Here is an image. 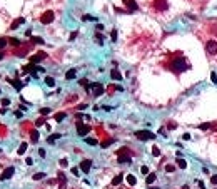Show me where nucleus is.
<instances>
[{
	"instance_id": "nucleus-43",
	"label": "nucleus",
	"mask_w": 217,
	"mask_h": 189,
	"mask_svg": "<svg viewBox=\"0 0 217 189\" xmlns=\"http://www.w3.org/2000/svg\"><path fill=\"white\" fill-rule=\"evenodd\" d=\"M25 162H27V166H32V164H33V159H32V157H27Z\"/></svg>"
},
{
	"instance_id": "nucleus-48",
	"label": "nucleus",
	"mask_w": 217,
	"mask_h": 189,
	"mask_svg": "<svg viewBox=\"0 0 217 189\" xmlns=\"http://www.w3.org/2000/svg\"><path fill=\"white\" fill-rule=\"evenodd\" d=\"M77 37V32H74V34H70V37H69V40H74Z\"/></svg>"
},
{
	"instance_id": "nucleus-20",
	"label": "nucleus",
	"mask_w": 217,
	"mask_h": 189,
	"mask_svg": "<svg viewBox=\"0 0 217 189\" xmlns=\"http://www.w3.org/2000/svg\"><path fill=\"white\" fill-rule=\"evenodd\" d=\"M75 77V69H70V70H67V74H65V79L67 80H70V79H74Z\"/></svg>"
},
{
	"instance_id": "nucleus-11",
	"label": "nucleus",
	"mask_w": 217,
	"mask_h": 189,
	"mask_svg": "<svg viewBox=\"0 0 217 189\" xmlns=\"http://www.w3.org/2000/svg\"><path fill=\"white\" fill-rule=\"evenodd\" d=\"M23 22H25V19H22V17H19V19H15V20H13V24L10 25V30H15L17 27H19V25H22Z\"/></svg>"
},
{
	"instance_id": "nucleus-17",
	"label": "nucleus",
	"mask_w": 217,
	"mask_h": 189,
	"mask_svg": "<svg viewBox=\"0 0 217 189\" xmlns=\"http://www.w3.org/2000/svg\"><path fill=\"white\" fill-rule=\"evenodd\" d=\"M127 182L130 184V186H135V184H137V179H135V176H134V174H129V176H127Z\"/></svg>"
},
{
	"instance_id": "nucleus-46",
	"label": "nucleus",
	"mask_w": 217,
	"mask_h": 189,
	"mask_svg": "<svg viewBox=\"0 0 217 189\" xmlns=\"http://www.w3.org/2000/svg\"><path fill=\"white\" fill-rule=\"evenodd\" d=\"M197 184H199V188H200V189H206V184H204L202 181H197Z\"/></svg>"
},
{
	"instance_id": "nucleus-25",
	"label": "nucleus",
	"mask_w": 217,
	"mask_h": 189,
	"mask_svg": "<svg viewBox=\"0 0 217 189\" xmlns=\"http://www.w3.org/2000/svg\"><path fill=\"white\" fill-rule=\"evenodd\" d=\"M57 139H60V134H52V136H50V137H49L47 141H49L50 144H52V142H55Z\"/></svg>"
},
{
	"instance_id": "nucleus-49",
	"label": "nucleus",
	"mask_w": 217,
	"mask_h": 189,
	"mask_svg": "<svg viewBox=\"0 0 217 189\" xmlns=\"http://www.w3.org/2000/svg\"><path fill=\"white\" fill-rule=\"evenodd\" d=\"M39 154H40V157H45V149H40Z\"/></svg>"
},
{
	"instance_id": "nucleus-45",
	"label": "nucleus",
	"mask_w": 217,
	"mask_h": 189,
	"mask_svg": "<svg viewBox=\"0 0 217 189\" xmlns=\"http://www.w3.org/2000/svg\"><path fill=\"white\" fill-rule=\"evenodd\" d=\"M110 37H112V40H117V34H115V30H112V34H110Z\"/></svg>"
},
{
	"instance_id": "nucleus-27",
	"label": "nucleus",
	"mask_w": 217,
	"mask_h": 189,
	"mask_svg": "<svg viewBox=\"0 0 217 189\" xmlns=\"http://www.w3.org/2000/svg\"><path fill=\"white\" fill-rule=\"evenodd\" d=\"M9 82H10V84H13V87H15L17 90L22 89V84H20V82H17V80H10V79H9Z\"/></svg>"
},
{
	"instance_id": "nucleus-26",
	"label": "nucleus",
	"mask_w": 217,
	"mask_h": 189,
	"mask_svg": "<svg viewBox=\"0 0 217 189\" xmlns=\"http://www.w3.org/2000/svg\"><path fill=\"white\" fill-rule=\"evenodd\" d=\"M112 142H114V139H107V141H104V142L100 144V147H104V149H105V147H108V146H110Z\"/></svg>"
},
{
	"instance_id": "nucleus-38",
	"label": "nucleus",
	"mask_w": 217,
	"mask_h": 189,
	"mask_svg": "<svg viewBox=\"0 0 217 189\" xmlns=\"http://www.w3.org/2000/svg\"><path fill=\"white\" fill-rule=\"evenodd\" d=\"M32 42H37V44H44V40L39 39V37H32Z\"/></svg>"
},
{
	"instance_id": "nucleus-24",
	"label": "nucleus",
	"mask_w": 217,
	"mask_h": 189,
	"mask_svg": "<svg viewBox=\"0 0 217 189\" xmlns=\"http://www.w3.org/2000/svg\"><path fill=\"white\" fill-rule=\"evenodd\" d=\"M177 166L180 167V169H186V167H187V162H186L184 159H177Z\"/></svg>"
},
{
	"instance_id": "nucleus-12",
	"label": "nucleus",
	"mask_w": 217,
	"mask_h": 189,
	"mask_svg": "<svg viewBox=\"0 0 217 189\" xmlns=\"http://www.w3.org/2000/svg\"><path fill=\"white\" fill-rule=\"evenodd\" d=\"M124 3H129V12L137 10V3H135V0H124Z\"/></svg>"
},
{
	"instance_id": "nucleus-53",
	"label": "nucleus",
	"mask_w": 217,
	"mask_h": 189,
	"mask_svg": "<svg viewBox=\"0 0 217 189\" xmlns=\"http://www.w3.org/2000/svg\"><path fill=\"white\" fill-rule=\"evenodd\" d=\"M0 59H3V54H2V52H0Z\"/></svg>"
},
{
	"instance_id": "nucleus-32",
	"label": "nucleus",
	"mask_w": 217,
	"mask_h": 189,
	"mask_svg": "<svg viewBox=\"0 0 217 189\" xmlns=\"http://www.w3.org/2000/svg\"><path fill=\"white\" fill-rule=\"evenodd\" d=\"M152 156H155V157H159V156H160V151H159V147H152Z\"/></svg>"
},
{
	"instance_id": "nucleus-9",
	"label": "nucleus",
	"mask_w": 217,
	"mask_h": 189,
	"mask_svg": "<svg viewBox=\"0 0 217 189\" xmlns=\"http://www.w3.org/2000/svg\"><path fill=\"white\" fill-rule=\"evenodd\" d=\"M13 172H15V167H12V166H10V167H7V169H5L3 172H2L0 179H2V181H7V179H10V178L13 176Z\"/></svg>"
},
{
	"instance_id": "nucleus-47",
	"label": "nucleus",
	"mask_w": 217,
	"mask_h": 189,
	"mask_svg": "<svg viewBox=\"0 0 217 189\" xmlns=\"http://www.w3.org/2000/svg\"><path fill=\"white\" fill-rule=\"evenodd\" d=\"M177 126H175V122H169V129H175Z\"/></svg>"
},
{
	"instance_id": "nucleus-29",
	"label": "nucleus",
	"mask_w": 217,
	"mask_h": 189,
	"mask_svg": "<svg viewBox=\"0 0 217 189\" xmlns=\"http://www.w3.org/2000/svg\"><path fill=\"white\" fill-rule=\"evenodd\" d=\"M45 82H47V85H50V87L55 85V80L52 79V77H45Z\"/></svg>"
},
{
	"instance_id": "nucleus-52",
	"label": "nucleus",
	"mask_w": 217,
	"mask_h": 189,
	"mask_svg": "<svg viewBox=\"0 0 217 189\" xmlns=\"http://www.w3.org/2000/svg\"><path fill=\"white\" fill-rule=\"evenodd\" d=\"M85 107H87V104H80V106H79V107H77V109L84 110V109H85Z\"/></svg>"
},
{
	"instance_id": "nucleus-34",
	"label": "nucleus",
	"mask_w": 217,
	"mask_h": 189,
	"mask_svg": "<svg viewBox=\"0 0 217 189\" xmlns=\"http://www.w3.org/2000/svg\"><path fill=\"white\" fill-rule=\"evenodd\" d=\"M9 44V40L7 39H0V49H5V45Z\"/></svg>"
},
{
	"instance_id": "nucleus-16",
	"label": "nucleus",
	"mask_w": 217,
	"mask_h": 189,
	"mask_svg": "<svg viewBox=\"0 0 217 189\" xmlns=\"http://www.w3.org/2000/svg\"><path fill=\"white\" fill-rule=\"evenodd\" d=\"M30 139H32V142H33V144L39 141V130H37V129H33L32 132H30Z\"/></svg>"
},
{
	"instance_id": "nucleus-6",
	"label": "nucleus",
	"mask_w": 217,
	"mask_h": 189,
	"mask_svg": "<svg viewBox=\"0 0 217 189\" xmlns=\"http://www.w3.org/2000/svg\"><path fill=\"white\" fill-rule=\"evenodd\" d=\"M87 90H92V92H94V96H95V97H99V96H102V94H104V85H102V84H97V82H95V84H90L89 87H87Z\"/></svg>"
},
{
	"instance_id": "nucleus-8",
	"label": "nucleus",
	"mask_w": 217,
	"mask_h": 189,
	"mask_svg": "<svg viewBox=\"0 0 217 189\" xmlns=\"http://www.w3.org/2000/svg\"><path fill=\"white\" fill-rule=\"evenodd\" d=\"M89 130H90V127L89 126H85V124H82V122H77V134L79 136H85V134H89Z\"/></svg>"
},
{
	"instance_id": "nucleus-50",
	"label": "nucleus",
	"mask_w": 217,
	"mask_h": 189,
	"mask_svg": "<svg viewBox=\"0 0 217 189\" xmlns=\"http://www.w3.org/2000/svg\"><path fill=\"white\" fill-rule=\"evenodd\" d=\"M2 104H3V106H9L10 100H9V99H2Z\"/></svg>"
},
{
	"instance_id": "nucleus-36",
	"label": "nucleus",
	"mask_w": 217,
	"mask_h": 189,
	"mask_svg": "<svg viewBox=\"0 0 217 189\" xmlns=\"http://www.w3.org/2000/svg\"><path fill=\"white\" fill-rule=\"evenodd\" d=\"M49 112H50V109H49V107H45V109H40V114H42V116H47Z\"/></svg>"
},
{
	"instance_id": "nucleus-13",
	"label": "nucleus",
	"mask_w": 217,
	"mask_h": 189,
	"mask_svg": "<svg viewBox=\"0 0 217 189\" xmlns=\"http://www.w3.org/2000/svg\"><path fill=\"white\" fill-rule=\"evenodd\" d=\"M110 77H112L114 80H122V74H120L117 69H114L112 72H110Z\"/></svg>"
},
{
	"instance_id": "nucleus-44",
	"label": "nucleus",
	"mask_w": 217,
	"mask_h": 189,
	"mask_svg": "<svg viewBox=\"0 0 217 189\" xmlns=\"http://www.w3.org/2000/svg\"><path fill=\"white\" fill-rule=\"evenodd\" d=\"M72 174L74 176H79V167H72Z\"/></svg>"
},
{
	"instance_id": "nucleus-1",
	"label": "nucleus",
	"mask_w": 217,
	"mask_h": 189,
	"mask_svg": "<svg viewBox=\"0 0 217 189\" xmlns=\"http://www.w3.org/2000/svg\"><path fill=\"white\" fill-rule=\"evenodd\" d=\"M165 67H167L170 72H174V74H182V72H186V70L190 69V64L187 62V59H186L182 54H174V55L165 62Z\"/></svg>"
},
{
	"instance_id": "nucleus-23",
	"label": "nucleus",
	"mask_w": 217,
	"mask_h": 189,
	"mask_svg": "<svg viewBox=\"0 0 217 189\" xmlns=\"http://www.w3.org/2000/svg\"><path fill=\"white\" fill-rule=\"evenodd\" d=\"M65 117H67V114H65V112H60V114H55V120H57V122H60V120H64Z\"/></svg>"
},
{
	"instance_id": "nucleus-33",
	"label": "nucleus",
	"mask_w": 217,
	"mask_h": 189,
	"mask_svg": "<svg viewBox=\"0 0 217 189\" xmlns=\"http://www.w3.org/2000/svg\"><path fill=\"white\" fill-rule=\"evenodd\" d=\"M80 85H82V87H85V89H87V87H89L90 84H89V80H87V79H82V80H80Z\"/></svg>"
},
{
	"instance_id": "nucleus-39",
	"label": "nucleus",
	"mask_w": 217,
	"mask_h": 189,
	"mask_svg": "<svg viewBox=\"0 0 217 189\" xmlns=\"http://www.w3.org/2000/svg\"><path fill=\"white\" fill-rule=\"evenodd\" d=\"M67 164H69L67 159H60V166H62V167H67Z\"/></svg>"
},
{
	"instance_id": "nucleus-28",
	"label": "nucleus",
	"mask_w": 217,
	"mask_h": 189,
	"mask_svg": "<svg viewBox=\"0 0 217 189\" xmlns=\"http://www.w3.org/2000/svg\"><path fill=\"white\" fill-rule=\"evenodd\" d=\"M45 178V174L44 172H37V174H33V179L35 181H40V179H44Z\"/></svg>"
},
{
	"instance_id": "nucleus-42",
	"label": "nucleus",
	"mask_w": 217,
	"mask_h": 189,
	"mask_svg": "<svg viewBox=\"0 0 217 189\" xmlns=\"http://www.w3.org/2000/svg\"><path fill=\"white\" fill-rule=\"evenodd\" d=\"M140 171H142V174H149V167L147 166H142V169Z\"/></svg>"
},
{
	"instance_id": "nucleus-35",
	"label": "nucleus",
	"mask_w": 217,
	"mask_h": 189,
	"mask_svg": "<svg viewBox=\"0 0 217 189\" xmlns=\"http://www.w3.org/2000/svg\"><path fill=\"white\" fill-rule=\"evenodd\" d=\"M9 40V44H13V45H20V40H17V39H7Z\"/></svg>"
},
{
	"instance_id": "nucleus-10",
	"label": "nucleus",
	"mask_w": 217,
	"mask_h": 189,
	"mask_svg": "<svg viewBox=\"0 0 217 189\" xmlns=\"http://www.w3.org/2000/svg\"><path fill=\"white\" fill-rule=\"evenodd\" d=\"M90 167H92V161L90 159H84L82 162H80V171H82V172L87 174V172L90 171Z\"/></svg>"
},
{
	"instance_id": "nucleus-4",
	"label": "nucleus",
	"mask_w": 217,
	"mask_h": 189,
	"mask_svg": "<svg viewBox=\"0 0 217 189\" xmlns=\"http://www.w3.org/2000/svg\"><path fill=\"white\" fill-rule=\"evenodd\" d=\"M117 161L120 164H130L132 162V157H130V151L122 147V149L117 151Z\"/></svg>"
},
{
	"instance_id": "nucleus-31",
	"label": "nucleus",
	"mask_w": 217,
	"mask_h": 189,
	"mask_svg": "<svg viewBox=\"0 0 217 189\" xmlns=\"http://www.w3.org/2000/svg\"><path fill=\"white\" fill-rule=\"evenodd\" d=\"M209 127H210V124H209V122H206V124H200V126H199V129H200V130H207Z\"/></svg>"
},
{
	"instance_id": "nucleus-5",
	"label": "nucleus",
	"mask_w": 217,
	"mask_h": 189,
	"mask_svg": "<svg viewBox=\"0 0 217 189\" xmlns=\"http://www.w3.org/2000/svg\"><path fill=\"white\" fill-rule=\"evenodd\" d=\"M135 137L139 141H150V139H155V134L150 132V130H137L135 132Z\"/></svg>"
},
{
	"instance_id": "nucleus-41",
	"label": "nucleus",
	"mask_w": 217,
	"mask_h": 189,
	"mask_svg": "<svg viewBox=\"0 0 217 189\" xmlns=\"http://www.w3.org/2000/svg\"><path fill=\"white\" fill-rule=\"evenodd\" d=\"M44 122H45V119H44V117H40V119H37V122H35V124H37V126H42Z\"/></svg>"
},
{
	"instance_id": "nucleus-7",
	"label": "nucleus",
	"mask_w": 217,
	"mask_h": 189,
	"mask_svg": "<svg viewBox=\"0 0 217 189\" xmlns=\"http://www.w3.org/2000/svg\"><path fill=\"white\" fill-rule=\"evenodd\" d=\"M54 17H55V13H54L52 10H47V12L40 17V22L45 24V25H47V24H52V22H54Z\"/></svg>"
},
{
	"instance_id": "nucleus-15",
	"label": "nucleus",
	"mask_w": 217,
	"mask_h": 189,
	"mask_svg": "<svg viewBox=\"0 0 217 189\" xmlns=\"http://www.w3.org/2000/svg\"><path fill=\"white\" fill-rule=\"evenodd\" d=\"M122 179H124V174H117V176L112 179V186H119V184L122 182Z\"/></svg>"
},
{
	"instance_id": "nucleus-37",
	"label": "nucleus",
	"mask_w": 217,
	"mask_h": 189,
	"mask_svg": "<svg viewBox=\"0 0 217 189\" xmlns=\"http://www.w3.org/2000/svg\"><path fill=\"white\" fill-rule=\"evenodd\" d=\"M210 182H212L214 186H217V174H214V176L210 178Z\"/></svg>"
},
{
	"instance_id": "nucleus-40",
	"label": "nucleus",
	"mask_w": 217,
	"mask_h": 189,
	"mask_svg": "<svg viewBox=\"0 0 217 189\" xmlns=\"http://www.w3.org/2000/svg\"><path fill=\"white\" fill-rule=\"evenodd\" d=\"M210 79H212V82H214V84H217V75H216V72H212V75H210Z\"/></svg>"
},
{
	"instance_id": "nucleus-18",
	"label": "nucleus",
	"mask_w": 217,
	"mask_h": 189,
	"mask_svg": "<svg viewBox=\"0 0 217 189\" xmlns=\"http://www.w3.org/2000/svg\"><path fill=\"white\" fill-rule=\"evenodd\" d=\"M44 57H45L44 54H39V55H33V57L30 59V62H32V64H37V62H40V60L44 59Z\"/></svg>"
},
{
	"instance_id": "nucleus-22",
	"label": "nucleus",
	"mask_w": 217,
	"mask_h": 189,
	"mask_svg": "<svg viewBox=\"0 0 217 189\" xmlns=\"http://www.w3.org/2000/svg\"><path fill=\"white\" fill-rule=\"evenodd\" d=\"M189 2H192V3H196L197 7H202V5H206L209 0H189Z\"/></svg>"
},
{
	"instance_id": "nucleus-30",
	"label": "nucleus",
	"mask_w": 217,
	"mask_h": 189,
	"mask_svg": "<svg viewBox=\"0 0 217 189\" xmlns=\"http://www.w3.org/2000/svg\"><path fill=\"white\" fill-rule=\"evenodd\" d=\"M165 171H167V172H174V171H175V166H174V164H167V166H165Z\"/></svg>"
},
{
	"instance_id": "nucleus-14",
	"label": "nucleus",
	"mask_w": 217,
	"mask_h": 189,
	"mask_svg": "<svg viewBox=\"0 0 217 189\" xmlns=\"http://www.w3.org/2000/svg\"><path fill=\"white\" fill-rule=\"evenodd\" d=\"M155 179H157V176H155L154 172H149V174H147V178H145V182H147L149 186H150V184H152V182H154Z\"/></svg>"
},
{
	"instance_id": "nucleus-3",
	"label": "nucleus",
	"mask_w": 217,
	"mask_h": 189,
	"mask_svg": "<svg viewBox=\"0 0 217 189\" xmlns=\"http://www.w3.org/2000/svg\"><path fill=\"white\" fill-rule=\"evenodd\" d=\"M204 47H206V52H207L209 57H216L217 55V39H207L204 42Z\"/></svg>"
},
{
	"instance_id": "nucleus-19",
	"label": "nucleus",
	"mask_w": 217,
	"mask_h": 189,
	"mask_svg": "<svg viewBox=\"0 0 217 189\" xmlns=\"http://www.w3.org/2000/svg\"><path fill=\"white\" fill-rule=\"evenodd\" d=\"M27 147H29V144H27V142H22V144H20V147H19V156H22V154L27 151Z\"/></svg>"
},
{
	"instance_id": "nucleus-2",
	"label": "nucleus",
	"mask_w": 217,
	"mask_h": 189,
	"mask_svg": "<svg viewBox=\"0 0 217 189\" xmlns=\"http://www.w3.org/2000/svg\"><path fill=\"white\" fill-rule=\"evenodd\" d=\"M149 10L152 12V13H164V12H167L169 10V2L167 0H150V3H149Z\"/></svg>"
},
{
	"instance_id": "nucleus-51",
	"label": "nucleus",
	"mask_w": 217,
	"mask_h": 189,
	"mask_svg": "<svg viewBox=\"0 0 217 189\" xmlns=\"http://www.w3.org/2000/svg\"><path fill=\"white\" fill-rule=\"evenodd\" d=\"M182 137H184V141H189V139H190V134H187V132H186V134H184Z\"/></svg>"
},
{
	"instance_id": "nucleus-21",
	"label": "nucleus",
	"mask_w": 217,
	"mask_h": 189,
	"mask_svg": "<svg viewBox=\"0 0 217 189\" xmlns=\"http://www.w3.org/2000/svg\"><path fill=\"white\" fill-rule=\"evenodd\" d=\"M85 142H87L89 146H97V144H99V141L94 139V137H85Z\"/></svg>"
}]
</instances>
